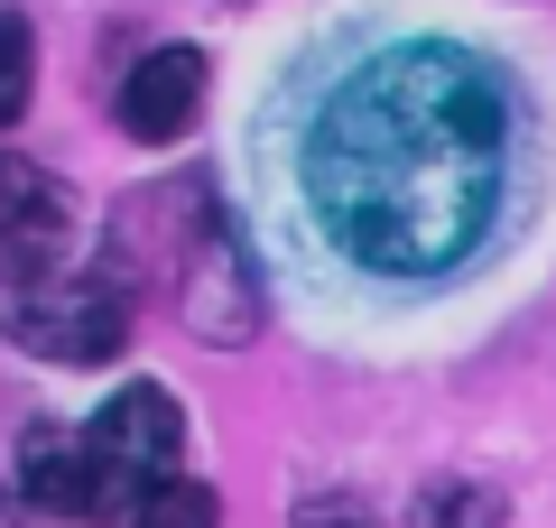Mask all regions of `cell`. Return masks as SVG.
<instances>
[{
	"label": "cell",
	"instance_id": "6da1fadb",
	"mask_svg": "<svg viewBox=\"0 0 556 528\" xmlns=\"http://www.w3.org/2000/svg\"><path fill=\"white\" fill-rule=\"evenodd\" d=\"M510 196V93L482 56L437 38L380 47L325 93L306 130V204L343 260L437 278L482 251Z\"/></svg>",
	"mask_w": 556,
	"mask_h": 528
},
{
	"label": "cell",
	"instance_id": "7a4b0ae2",
	"mask_svg": "<svg viewBox=\"0 0 556 528\" xmlns=\"http://www.w3.org/2000/svg\"><path fill=\"white\" fill-rule=\"evenodd\" d=\"M177 445H186V417L167 390H149V380H130V390L102 399V417L84 427V454H93V519H130L149 491L177 473Z\"/></svg>",
	"mask_w": 556,
	"mask_h": 528
},
{
	"label": "cell",
	"instance_id": "3957f363",
	"mask_svg": "<svg viewBox=\"0 0 556 528\" xmlns=\"http://www.w3.org/2000/svg\"><path fill=\"white\" fill-rule=\"evenodd\" d=\"M0 334L38 362H102L130 343V278L93 269V278H38L20 288V306L0 315Z\"/></svg>",
	"mask_w": 556,
	"mask_h": 528
},
{
	"label": "cell",
	"instance_id": "277c9868",
	"mask_svg": "<svg viewBox=\"0 0 556 528\" xmlns=\"http://www.w3.org/2000/svg\"><path fill=\"white\" fill-rule=\"evenodd\" d=\"M177 315L195 343H251L260 334V269L251 251L232 241V223L204 214L186 232V260H177Z\"/></svg>",
	"mask_w": 556,
	"mask_h": 528
},
{
	"label": "cell",
	"instance_id": "5b68a950",
	"mask_svg": "<svg viewBox=\"0 0 556 528\" xmlns=\"http://www.w3.org/2000/svg\"><path fill=\"white\" fill-rule=\"evenodd\" d=\"M65 260V196L28 158H0V288H38Z\"/></svg>",
	"mask_w": 556,
	"mask_h": 528
},
{
	"label": "cell",
	"instance_id": "8992f818",
	"mask_svg": "<svg viewBox=\"0 0 556 528\" xmlns=\"http://www.w3.org/2000/svg\"><path fill=\"white\" fill-rule=\"evenodd\" d=\"M121 130L139 139V149H177L186 130H195L204 112V56L195 47H159V56H139L130 75H121Z\"/></svg>",
	"mask_w": 556,
	"mask_h": 528
},
{
	"label": "cell",
	"instance_id": "52a82bcc",
	"mask_svg": "<svg viewBox=\"0 0 556 528\" xmlns=\"http://www.w3.org/2000/svg\"><path fill=\"white\" fill-rule=\"evenodd\" d=\"M20 491L38 510L93 519V454H84V427H28L20 436Z\"/></svg>",
	"mask_w": 556,
	"mask_h": 528
},
{
	"label": "cell",
	"instance_id": "ba28073f",
	"mask_svg": "<svg viewBox=\"0 0 556 528\" xmlns=\"http://www.w3.org/2000/svg\"><path fill=\"white\" fill-rule=\"evenodd\" d=\"M510 501L492 482H427L417 491V528H501Z\"/></svg>",
	"mask_w": 556,
	"mask_h": 528
},
{
	"label": "cell",
	"instance_id": "9c48e42d",
	"mask_svg": "<svg viewBox=\"0 0 556 528\" xmlns=\"http://www.w3.org/2000/svg\"><path fill=\"white\" fill-rule=\"evenodd\" d=\"M130 528H223V501L204 482H186V473H167V482L130 510Z\"/></svg>",
	"mask_w": 556,
	"mask_h": 528
},
{
	"label": "cell",
	"instance_id": "30bf717a",
	"mask_svg": "<svg viewBox=\"0 0 556 528\" xmlns=\"http://www.w3.org/2000/svg\"><path fill=\"white\" fill-rule=\"evenodd\" d=\"M28 84H38V38H28V20L0 10V121L28 112Z\"/></svg>",
	"mask_w": 556,
	"mask_h": 528
},
{
	"label": "cell",
	"instance_id": "8fae6325",
	"mask_svg": "<svg viewBox=\"0 0 556 528\" xmlns=\"http://www.w3.org/2000/svg\"><path fill=\"white\" fill-rule=\"evenodd\" d=\"M298 528H371V510H362L353 491H325V501L298 510Z\"/></svg>",
	"mask_w": 556,
	"mask_h": 528
}]
</instances>
